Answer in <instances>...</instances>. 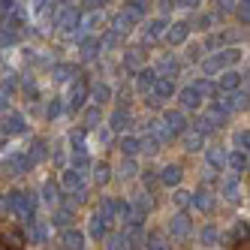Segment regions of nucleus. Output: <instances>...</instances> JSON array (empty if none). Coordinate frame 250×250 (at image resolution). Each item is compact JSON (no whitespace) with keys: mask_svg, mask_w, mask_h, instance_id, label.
<instances>
[{"mask_svg":"<svg viewBox=\"0 0 250 250\" xmlns=\"http://www.w3.org/2000/svg\"><path fill=\"white\" fill-rule=\"evenodd\" d=\"M6 208L21 220H30L33 217V193H21V190H12L6 196Z\"/></svg>","mask_w":250,"mask_h":250,"instance_id":"nucleus-1","label":"nucleus"},{"mask_svg":"<svg viewBox=\"0 0 250 250\" xmlns=\"http://www.w3.org/2000/svg\"><path fill=\"white\" fill-rule=\"evenodd\" d=\"M0 247L6 250H21L27 247V235L19 223H0Z\"/></svg>","mask_w":250,"mask_h":250,"instance_id":"nucleus-2","label":"nucleus"},{"mask_svg":"<svg viewBox=\"0 0 250 250\" xmlns=\"http://www.w3.org/2000/svg\"><path fill=\"white\" fill-rule=\"evenodd\" d=\"M172 91H175V87H172V79L169 76H157L154 79V84H151V94H154V105L160 103V100H166V97H172Z\"/></svg>","mask_w":250,"mask_h":250,"instance_id":"nucleus-3","label":"nucleus"},{"mask_svg":"<svg viewBox=\"0 0 250 250\" xmlns=\"http://www.w3.org/2000/svg\"><path fill=\"white\" fill-rule=\"evenodd\" d=\"M169 229H172V235H175V238H187V235H190V229H193V223H190L187 214H175L172 223H169Z\"/></svg>","mask_w":250,"mask_h":250,"instance_id":"nucleus-4","label":"nucleus"},{"mask_svg":"<svg viewBox=\"0 0 250 250\" xmlns=\"http://www.w3.org/2000/svg\"><path fill=\"white\" fill-rule=\"evenodd\" d=\"M163 37H166V42H172V45H181V42L190 37V24H172L169 30H163Z\"/></svg>","mask_w":250,"mask_h":250,"instance_id":"nucleus-5","label":"nucleus"},{"mask_svg":"<svg viewBox=\"0 0 250 250\" xmlns=\"http://www.w3.org/2000/svg\"><path fill=\"white\" fill-rule=\"evenodd\" d=\"M84 100H87V82L84 79H79L76 84H73V94H69V105L79 112L82 105H84Z\"/></svg>","mask_w":250,"mask_h":250,"instance_id":"nucleus-6","label":"nucleus"},{"mask_svg":"<svg viewBox=\"0 0 250 250\" xmlns=\"http://www.w3.org/2000/svg\"><path fill=\"white\" fill-rule=\"evenodd\" d=\"M21 130H24L21 115H19V112H6V115H3V133H6V136H15V133H21Z\"/></svg>","mask_w":250,"mask_h":250,"instance_id":"nucleus-7","label":"nucleus"},{"mask_svg":"<svg viewBox=\"0 0 250 250\" xmlns=\"http://www.w3.org/2000/svg\"><path fill=\"white\" fill-rule=\"evenodd\" d=\"M61 247L79 250V247H84V235H82V232H76V229H63L61 232Z\"/></svg>","mask_w":250,"mask_h":250,"instance_id":"nucleus-8","label":"nucleus"},{"mask_svg":"<svg viewBox=\"0 0 250 250\" xmlns=\"http://www.w3.org/2000/svg\"><path fill=\"white\" fill-rule=\"evenodd\" d=\"M79 21H82V15H79V9H63L61 12V19H58V27L61 30H73V27H79Z\"/></svg>","mask_w":250,"mask_h":250,"instance_id":"nucleus-9","label":"nucleus"},{"mask_svg":"<svg viewBox=\"0 0 250 250\" xmlns=\"http://www.w3.org/2000/svg\"><path fill=\"white\" fill-rule=\"evenodd\" d=\"M244 105H247V94H235V91H229V97L223 100L220 109H223V112H238V109H244Z\"/></svg>","mask_w":250,"mask_h":250,"instance_id":"nucleus-10","label":"nucleus"},{"mask_svg":"<svg viewBox=\"0 0 250 250\" xmlns=\"http://www.w3.org/2000/svg\"><path fill=\"white\" fill-rule=\"evenodd\" d=\"M190 202H193L196 208H202V211H214V196H211L208 190H196V193H190Z\"/></svg>","mask_w":250,"mask_h":250,"instance_id":"nucleus-11","label":"nucleus"},{"mask_svg":"<svg viewBox=\"0 0 250 250\" xmlns=\"http://www.w3.org/2000/svg\"><path fill=\"white\" fill-rule=\"evenodd\" d=\"M166 127L172 130V136L175 133H184V127H187V121H184V112H166Z\"/></svg>","mask_w":250,"mask_h":250,"instance_id":"nucleus-12","label":"nucleus"},{"mask_svg":"<svg viewBox=\"0 0 250 250\" xmlns=\"http://www.w3.org/2000/svg\"><path fill=\"white\" fill-rule=\"evenodd\" d=\"M160 181H163L166 187H178L181 184V166H166L163 175H160Z\"/></svg>","mask_w":250,"mask_h":250,"instance_id":"nucleus-13","label":"nucleus"},{"mask_svg":"<svg viewBox=\"0 0 250 250\" xmlns=\"http://www.w3.org/2000/svg\"><path fill=\"white\" fill-rule=\"evenodd\" d=\"M66 190H79L82 187V172L73 166V169H69V172H63V181H61Z\"/></svg>","mask_w":250,"mask_h":250,"instance_id":"nucleus-14","label":"nucleus"},{"mask_svg":"<svg viewBox=\"0 0 250 250\" xmlns=\"http://www.w3.org/2000/svg\"><path fill=\"white\" fill-rule=\"evenodd\" d=\"M220 87H223V91H238V87H241V76L229 69V73L220 76Z\"/></svg>","mask_w":250,"mask_h":250,"instance_id":"nucleus-15","label":"nucleus"},{"mask_svg":"<svg viewBox=\"0 0 250 250\" xmlns=\"http://www.w3.org/2000/svg\"><path fill=\"white\" fill-rule=\"evenodd\" d=\"M199 103H202V97L196 94V87H184V91H181V105H184V109H196Z\"/></svg>","mask_w":250,"mask_h":250,"instance_id":"nucleus-16","label":"nucleus"},{"mask_svg":"<svg viewBox=\"0 0 250 250\" xmlns=\"http://www.w3.org/2000/svg\"><path fill=\"white\" fill-rule=\"evenodd\" d=\"M202 142H205V136L199 130H196V133H184V151H199Z\"/></svg>","mask_w":250,"mask_h":250,"instance_id":"nucleus-17","label":"nucleus"},{"mask_svg":"<svg viewBox=\"0 0 250 250\" xmlns=\"http://www.w3.org/2000/svg\"><path fill=\"white\" fill-rule=\"evenodd\" d=\"M151 133H154L157 142H169V139H172V130L166 127L163 121H151Z\"/></svg>","mask_w":250,"mask_h":250,"instance_id":"nucleus-18","label":"nucleus"},{"mask_svg":"<svg viewBox=\"0 0 250 250\" xmlns=\"http://www.w3.org/2000/svg\"><path fill=\"white\" fill-rule=\"evenodd\" d=\"M136 73H139V91H151V84H154V79H157V73H154V69H136Z\"/></svg>","mask_w":250,"mask_h":250,"instance_id":"nucleus-19","label":"nucleus"},{"mask_svg":"<svg viewBox=\"0 0 250 250\" xmlns=\"http://www.w3.org/2000/svg\"><path fill=\"white\" fill-rule=\"evenodd\" d=\"M223 55H217V58H208V61H202V73L205 76H214V73H220V69H223Z\"/></svg>","mask_w":250,"mask_h":250,"instance_id":"nucleus-20","label":"nucleus"},{"mask_svg":"<svg viewBox=\"0 0 250 250\" xmlns=\"http://www.w3.org/2000/svg\"><path fill=\"white\" fill-rule=\"evenodd\" d=\"M124 66H127L130 73H136V69H142V51H139V48L127 51V55H124Z\"/></svg>","mask_w":250,"mask_h":250,"instance_id":"nucleus-21","label":"nucleus"},{"mask_svg":"<svg viewBox=\"0 0 250 250\" xmlns=\"http://www.w3.org/2000/svg\"><path fill=\"white\" fill-rule=\"evenodd\" d=\"M124 12H127L133 21H142V15H145V3H142V0H130V3L124 6Z\"/></svg>","mask_w":250,"mask_h":250,"instance_id":"nucleus-22","label":"nucleus"},{"mask_svg":"<svg viewBox=\"0 0 250 250\" xmlns=\"http://www.w3.org/2000/svg\"><path fill=\"white\" fill-rule=\"evenodd\" d=\"M91 235L100 241V238H105V217H103V214L97 211L94 214V220H91Z\"/></svg>","mask_w":250,"mask_h":250,"instance_id":"nucleus-23","label":"nucleus"},{"mask_svg":"<svg viewBox=\"0 0 250 250\" xmlns=\"http://www.w3.org/2000/svg\"><path fill=\"white\" fill-rule=\"evenodd\" d=\"M223 196H226L229 202H238V199H241V190H238V181H235V178H229V181L223 184Z\"/></svg>","mask_w":250,"mask_h":250,"instance_id":"nucleus-24","label":"nucleus"},{"mask_svg":"<svg viewBox=\"0 0 250 250\" xmlns=\"http://www.w3.org/2000/svg\"><path fill=\"white\" fill-rule=\"evenodd\" d=\"M118 148H121V154H127V157H133V154L139 151V139H136V136H124Z\"/></svg>","mask_w":250,"mask_h":250,"instance_id":"nucleus-25","label":"nucleus"},{"mask_svg":"<svg viewBox=\"0 0 250 250\" xmlns=\"http://www.w3.org/2000/svg\"><path fill=\"white\" fill-rule=\"evenodd\" d=\"M193 87H196V94H199V97H214V94H217V87H214V82H208V79H199V82H196Z\"/></svg>","mask_w":250,"mask_h":250,"instance_id":"nucleus-26","label":"nucleus"},{"mask_svg":"<svg viewBox=\"0 0 250 250\" xmlns=\"http://www.w3.org/2000/svg\"><path fill=\"white\" fill-rule=\"evenodd\" d=\"M130 27H133V19H130L127 12H121L118 19H115V33H118V37H121V33H130Z\"/></svg>","mask_w":250,"mask_h":250,"instance_id":"nucleus-27","label":"nucleus"},{"mask_svg":"<svg viewBox=\"0 0 250 250\" xmlns=\"http://www.w3.org/2000/svg\"><path fill=\"white\" fill-rule=\"evenodd\" d=\"M229 166L235 169V172H244V169H247V154H244V151H235V154L229 157Z\"/></svg>","mask_w":250,"mask_h":250,"instance_id":"nucleus-28","label":"nucleus"},{"mask_svg":"<svg viewBox=\"0 0 250 250\" xmlns=\"http://www.w3.org/2000/svg\"><path fill=\"white\" fill-rule=\"evenodd\" d=\"M109 172H112V169H109V163H97V166H94V178H97V184H109V178H112Z\"/></svg>","mask_w":250,"mask_h":250,"instance_id":"nucleus-29","label":"nucleus"},{"mask_svg":"<svg viewBox=\"0 0 250 250\" xmlns=\"http://www.w3.org/2000/svg\"><path fill=\"white\" fill-rule=\"evenodd\" d=\"M69 76H79L76 66H69V63H58V66H55V79H58V82H66Z\"/></svg>","mask_w":250,"mask_h":250,"instance_id":"nucleus-30","label":"nucleus"},{"mask_svg":"<svg viewBox=\"0 0 250 250\" xmlns=\"http://www.w3.org/2000/svg\"><path fill=\"white\" fill-rule=\"evenodd\" d=\"M91 97H94V103H97V105H100V103H105V100L112 97V91H109V84H97L94 91H91Z\"/></svg>","mask_w":250,"mask_h":250,"instance_id":"nucleus-31","label":"nucleus"},{"mask_svg":"<svg viewBox=\"0 0 250 250\" xmlns=\"http://www.w3.org/2000/svg\"><path fill=\"white\" fill-rule=\"evenodd\" d=\"M178 73V63L172 61V58H163V61H160V73L157 76H175Z\"/></svg>","mask_w":250,"mask_h":250,"instance_id":"nucleus-32","label":"nucleus"},{"mask_svg":"<svg viewBox=\"0 0 250 250\" xmlns=\"http://www.w3.org/2000/svg\"><path fill=\"white\" fill-rule=\"evenodd\" d=\"M163 27H166L163 21H151V24L145 27V37H148V40H157V37H163Z\"/></svg>","mask_w":250,"mask_h":250,"instance_id":"nucleus-33","label":"nucleus"},{"mask_svg":"<svg viewBox=\"0 0 250 250\" xmlns=\"http://www.w3.org/2000/svg\"><path fill=\"white\" fill-rule=\"evenodd\" d=\"M42 193H45V202H48V205H58V193H61V187H58V184H51V181H48Z\"/></svg>","mask_w":250,"mask_h":250,"instance_id":"nucleus-34","label":"nucleus"},{"mask_svg":"<svg viewBox=\"0 0 250 250\" xmlns=\"http://www.w3.org/2000/svg\"><path fill=\"white\" fill-rule=\"evenodd\" d=\"M97 48H100V40H84V42H82V55H84V58H94Z\"/></svg>","mask_w":250,"mask_h":250,"instance_id":"nucleus-35","label":"nucleus"},{"mask_svg":"<svg viewBox=\"0 0 250 250\" xmlns=\"http://www.w3.org/2000/svg\"><path fill=\"white\" fill-rule=\"evenodd\" d=\"M127 124H130V115H127V112H115V115H112V127H115V130H124Z\"/></svg>","mask_w":250,"mask_h":250,"instance_id":"nucleus-36","label":"nucleus"},{"mask_svg":"<svg viewBox=\"0 0 250 250\" xmlns=\"http://www.w3.org/2000/svg\"><path fill=\"white\" fill-rule=\"evenodd\" d=\"M9 166H12L15 172H27V166H30V160H27V157H12V160H9Z\"/></svg>","mask_w":250,"mask_h":250,"instance_id":"nucleus-37","label":"nucleus"},{"mask_svg":"<svg viewBox=\"0 0 250 250\" xmlns=\"http://www.w3.org/2000/svg\"><path fill=\"white\" fill-rule=\"evenodd\" d=\"M27 238H30V241H42V238H45V229H42L40 223H33V226L27 229Z\"/></svg>","mask_w":250,"mask_h":250,"instance_id":"nucleus-38","label":"nucleus"},{"mask_svg":"<svg viewBox=\"0 0 250 250\" xmlns=\"http://www.w3.org/2000/svg\"><path fill=\"white\" fill-rule=\"evenodd\" d=\"M217 238H220V235H217V229H214V226H205V229H202V241H205V244H217Z\"/></svg>","mask_w":250,"mask_h":250,"instance_id":"nucleus-39","label":"nucleus"},{"mask_svg":"<svg viewBox=\"0 0 250 250\" xmlns=\"http://www.w3.org/2000/svg\"><path fill=\"white\" fill-rule=\"evenodd\" d=\"M208 163H211V166H223V163H226V157H223L220 151H214V148H211V151H208Z\"/></svg>","mask_w":250,"mask_h":250,"instance_id":"nucleus-40","label":"nucleus"},{"mask_svg":"<svg viewBox=\"0 0 250 250\" xmlns=\"http://www.w3.org/2000/svg\"><path fill=\"white\" fill-rule=\"evenodd\" d=\"M121 172H124V178H130V175H136V163H133V160H124V166H121Z\"/></svg>","mask_w":250,"mask_h":250,"instance_id":"nucleus-41","label":"nucleus"},{"mask_svg":"<svg viewBox=\"0 0 250 250\" xmlns=\"http://www.w3.org/2000/svg\"><path fill=\"white\" fill-rule=\"evenodd\" d=\"M84 121H87V127H94V124L100 121V109H91V112L84 115Z\"/></svg>","mask_w":250,"mask_h":250,"instance_id":"nucleus-42","label":"nucleus"},{"mask_svg":"<svg viewBox=\"0 0 250 250\" xmlns=\"http://www.w3.org/2000/svg\"><path fill=\"white\" fill-rule=\"evenodd\" d=\"M45 145H42V142H33V160H42L45 157V151H42Z\"/></svg>","mask_w":250,"mask_h":250,"instance_id":"nucleus-43","label":"nucleus"},{"mask_svg":"<svg viewBox=\"0 0 250 250\" xmlns=\"http://www.w3.org/2000/svg\"><path fill=\"white\" fill-rule=\"evenodd\" d=\"M175 202H178V205H187V202H190V193L178 190V193H175Z\"/></svg>","mask_w":250,"mask_h":250,"instance_id":"nucleus-44","label":"nucleus"},{"mask_svg":"<svg viewBox=\"0 0 250 250\" xmlns=\"http://www.w3.org/2000/svg\"><path fill=\"white\" fill-rule=\"evenodd\" d=\"M55 115H61V103L51 100V105H48V118H55Z\"/></svg>","mask_w":250,"mask_h":250,"instance_id":"nucleus-45","label":"nucleus"},{"mask_svg":"<svg viewBox=\"0 0 250 250\" xmlns=\"http://www.w3.org/2000/svg\"><path fill=\"white\" fill-rule=\"evenodd\" d=\"M55 223H58V226H66V223H69V214H66V211H58V217H55Z\"/></svg>","mask_w":250,"mask_h":250,"instance_id":"nucleus-46","label":"nucleus"},{"mask_svg":"<svg viewBox=\"0 0 250 250\" xmlns=\"http://www.w3.org/2000/svg\"><path fill=\"white\" fill-rule=\"evenodd\" d=\"M84 3H87V9H100L105 0H84Z\"/></svg>","mask_w":250,"mask_h":250,"instance_id":"nucleus-47","label":"nucleus"},{"mask_svg":"<svg viewBox=\"0 0 250 250\" xmlns=\"http://www.w3.org/2000/svg\"><path fill=\"white\" fill-rule=\"evenodd\" d=\"M136 208H139V211H148V208H151V199H139Z\"/></svg>","mask_w":250,"mask_h":250,"instance_id":"nucleus-48","label":"nucleus"},{"mask_svg":"<svg viewBox=\"0 0 250 250\" xmlns=\"http://www.w3.org/2000/svg\"><path fill=\"white\" fill-rule=\"evenodd\" d=\"M247 142H250V136H247V130H244V133H238V145H244V148H247Z\"/></svg>","mask_w":250,"mask_h":250,"instance_id":"nucleus-49","label":"nucleus"},{"mask_svg":"<svg viewBox=\"0 0 250 250\" xmlns=\"http://www.w3.org/2000/svg\"><path fill=\"white\" fill-rule=\"evenodd\" d=\"M217 3H220V9H223V12H229V9H232V0H217Z\"/></svg>","mask_w":250,"mask_h":250,"instance_id":"nucleus-50","label":"nucleus"},{"mask_svg":"<svg viewBox=\"0 0 250 250\" xmlns=\"http://www.w3.org/2000/svg\"><path fill=\"white\" fill-rule=\"evenodd\" d=\"M199 0H178V6H196Z\"/></svg>","mask_w":250,"mask_h":250,"instance_id":"nucleus-51","label":"nucleus"},{"mask_svg":"<svg viewBox=\"0 0 250 250\" xmlns=\"http://www.w3.org/2000/svg\"><path fill=\"white\" fill-rule=\"evenodd\" d=\"M33 3H37V6H45V0H33Z\"/></svg>","mask_w":250,"mask_h":250,"instance_id":"nucleus-52","label":"nucleus"},{"mask_svg":"<svg viewBox=\"0 0 250 250\" xmlns=\"http://www.w3.org/2000/svg\"><path fill=\"white\" fill-rule=\"evenodd\" d=\"M3 103H6V97H3V94H0V105H3Z\"/></svg>","mask_w":250,"mask_h":250,"instance_id":"nucleus-53","label":"nucleus"},{"mask_svg":"<svg viewBox=\"0 0 250 250\" xmlns=\"http://www.w3.org/2000/svg\"><path fill=\"white\" fill-rule=\"evenodd\" d=\"M63 3H76V0H63Z\"/></svg>","mask_w":250,"mask_h":250,"instance_id":"nucleus-54","label":"nucleus"}]
</instances>
